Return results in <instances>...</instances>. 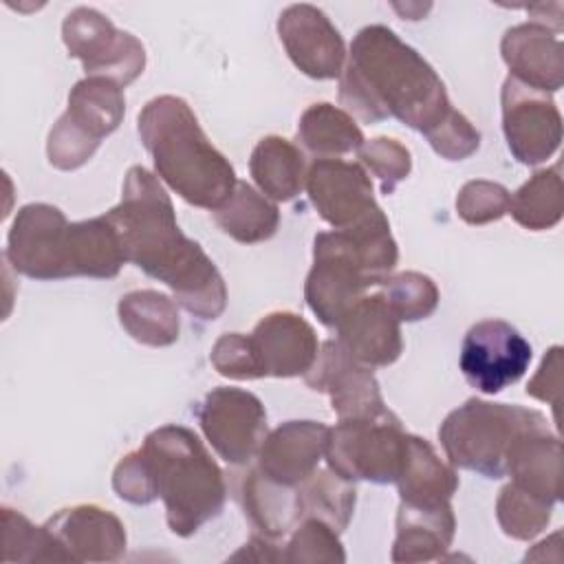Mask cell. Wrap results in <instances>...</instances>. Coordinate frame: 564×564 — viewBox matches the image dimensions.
Wrapping results in <instances>:
<instances>
[{
	"label": "cell",
	"instance_id": "obj_32",
	"mask_svg": "<svg viewBox=\"0 0 564 564\" xmlns=\"http://www.w3.org/2000/svg\"><path fill=\"white\" fill-rule=\"evenodd\" d=\"M4 562H66L53 533L42 524H31L22 513L2 507Z\"/></svg>",
	"mask_w": 564,
	"mask_h": 564
},
{
	"label": "cell",
	"instance_id": "obj_35",
	"mask_svg": "<svg viewBox=\"0 0 564 564\" xmlns=\"http://www.w3.org/2000/svg\"><path fill=\"white\" fill-rule=\"evenodd\" d=\"M284 562H346V553L337 538V531L317 518H304L295 527L284 549Z\"/></svg>",
	"mask_w": 564,
	"mask_h": 564
},
{
	"label": "cell",
	"instance_id": "obj_33",
	"mask_svg": "<svg viewBox=\"0 0 564 564\" xmlns=\"http://www.w3.org/2000/svg\"><path fill=\"white\" fill-rule=\"evenodd\" d=\"M553 505L531 496L518 485L509 482L500 489L496 500V518L505 535L513 540H533L551 522Z\"/></svg>",
	"mask_w": 564,
	"mask_h": 564
},
{
	"label": "cell",
	"instance_id": "obj_41",
	"mask_svg": "<svg viewBox=\"0 0 564 564\" xmlns=\"http://www.w3.org/2000/svg\"><path fill=\"white\" fill-rule=\"evenodd\" d=\"M527 394L549 403L557 419L560 394H562V346H551L546 350L540 368L527 383Z\"/></svg>",
	"mask_w": 564,
	"mask_h": 564
},
{
	"label": "cell",
	"instance_id": "obj_12",
	"mask_svg": "<svg viewBox=\"0 0 564 564\" xmlns=\"http://www.w3.org/2000/svg\"><path fill=\"white\" fill-rule=\"evenodd\" d=\"M196 416L214 452L229 465L253 458L267 436L262 401L240 388H214L205 394Z\"/></svg>",
	"mask_w": 564,
	"mask_h": 564
},
{
	"label": "cell",
	"instance_id": "obj_15",
	"mask_svg": "<svg viewBox=\"0 0 564 564\" xmlns=\"http://www.w3.org/2000/svg\"><path fill=\"white\" fill-rule=\"evenodd\" d=\"M304 381L308 388L330 397V408L339 421L370 419L388 412L372 370L352 359L337 339L319 346L317 359L304 375Z\"/></svg>",
	"mask_w": 564,
	"mask_h": 564
},
{
	"label": "cell",
	"instance_id": "obj_20",
	"mask_svg": "<svg viewBox=\"0 0 564 564\" xmlns=\"http://www.w3.org/2000/svg\"><path fill=\"white\" fill-rule=\"evenodd\" d=\"M500 53L509 77L540 90L555 93L564 84V51L560 31L540 22H524L507 29Z\"/></svg>",
	"mask_w": 564,
	"mask_h": 564
},
{
	"label": "cell",
	"instance_id": "obj_13",
	"mask_svg": "<svg viewBox=\"0 0 564 564\" xmlns=\"http://www.w3.org/2000/svg\"><path fill=\"white\" fill-rule=\"evenodd\" d=\"M460 372L482 394H496L516 383L531 364V344L507 322L474 324L460 346Z\"/></svg>",
	"mask_w": 564,
	"mask_h": 564
},
{
	"label": "cell",
	"instance_id": "obj_11",
	"mask_svg": "<svg viewBox=\"0 0 564 564\" xmlns=\"http://www.w3.org/2000/svg\"><path fill=\"white\" fill-rule=\"evenodd\" d=\"M62 40L68 55L82 62L88 77H108L126 88L145 68L143 44L93 7H77L66 13Z\"/></svg>",
	"mask_w": 564,
	"mask_h": 564
},
{
	"label": "cell",
	"instance_id": "obj_4",
	"mask_svg": "<svg viewBox=\"0 0 564 564\" xmlns=\"http://www.w3.org/2000/svg\"><path fill=\"white\" fill-rule=\"evenodd\" d=\"M139 452L174 535L189 538L223 511V471L192 430L161 425L145 436Z\"/></svg>",
	"mask_w": 564,
	"mask_h": 564
},
{
	"label": "cell",
	"instance_id": "obj_36",
	"mask_svg": "<svg viewBox=\"0 0 564 564\" xmlns=\"http://www.w3.org/2000/svg\"><path fill=\"white\" fill-rule=\"evenodd\" d=\"M357 152L361 163L381 181L383 194H392L397 183L408 178L412 170L410 150L397 139L377 137V139L364 141Z\"/></svg>",
	"mask_w": 564,
	"mask_h": 564
},
{
	"label": "cell",
	"instance_id": "obj_19",
	"mask_svg": "<svg viewBox=\"0 0 564 564\" xmlns=\"http://www.w3.org/2000/svg\"><path fill=\"white\" fill-rule=\"evenodd\" d=\"M44 527L57 540L66 562H117L126 553L123 522L95 505L62 509Z\"/></svg>",
	"mask_w": 564,
	"mask_h": 564
},
{
	"label": "cell",
	"instance_id": "obj_37",
	"mask_svg": "<svg viewBox=\"0 0 564 564\" xmlns=\"http://www.w3.org/2000/svg\"><path fill=\"white\" fill-rule=\"evenodd\" d=\"M511 194L505 185L494 181H469L456 196V212L469 225H487L509 212Z\"/></svg>",
	"mask_w": 564,
	"mask_h": 564
},
{
	"label": "cell",
	"instance_id": "obj_1",
	"mask_svg": "<svg viewBox=\"0 0 564 564\" xmlns=\"http://www.w3.org/2000/svg\"><path fill=\"white\" fill-rule=\"evenodd\" d=\"M126 262L167 284L176 304L200 319H216L227 306V286L198 242L176 223L163 185L143 165H132L123 178L121 200L110 212Z\"/></svg>",
	"mask_w": 564,
	"mask_h": 564
},
{
	"label": "cell",
	"instance_id": "obj_6",
	"mask_svg": "<svg viewBox=\"0 0 564 564\" xmlns=\"http://www.w3.org/2000/svg\"><path fill=\"white\" fill-rule=\"evenodd\" d=\"M538 427H549V421L533 408L469 399L445 416L438 438L454 467L496 480L507 476V458L516 441Z\"/></svg>",
	"mask_w": 564,
	"mask_h": 564
},
{
	"label": "cell",
	"instance_id": "obj_21",
	"mask_svg": "<svg viewBox=\"0 0 564 564\" xmlns=\"http://www.w3.org/2000/svg\"><path fill=\"white\" fill-rule=\"evenodd\" d=\"M401 319L383 295H364L335 326L339 346L368 368L390 366L403 350Z\"/></svg>",
	"mask_w": 564,
	"mask_h": 564
},
{
	"label": "cell",
	"instance_id": "obj_14",
	"mask_svg": "<svg viewBox=\"0 0 564 564\" xmlns=\"http://www.w3.org/2000/svg\"><path fill=\"white\" fill-rule=\"evenodd\" d=\"M500 104L507 148L520 163L538 165L557 152L562 141V115L546 93L507 77Z\"/></svg>",
	"mask_w": 564,
	"mask_h": 564
},
{
	"label": "cell",
	"instance_id": "obj_24",
	"mask_svg": "<svg viewBox=\"0 0 564 564\" xmlns=\"http://www.w3.org/2000/svg\"><path fill=\"white\" fill-rule=\"evenodd\" d=\"M456 531L452 505H399L392 562H430L443 557Z\"/></svg>",
	"mask_w": 564,
	"mask_h": 564
},
{
	"label": "cell",
	"instance_id": "obj_25",
	"mask_svg": "<svg viewBox=\"0 0 564 564\" xmlns=\"http://www.w3.org/2000/svg\"><path fill=\"white\" fill-rule=\"evenodd\" d=\"M242 509L251 527L267 538L280 540L302 520L297 505V487H284L251 469L240 489Z\"/></svg>",
	"mask_w": 564,
	"mask_h": 564
},
{
	"label": "cell",
	"instance_id": "obj_26",
	"mask_svg": "<svg viewBox=\"0 0 564 564\" xmlns=\"http://www.w3.org/2000/svg\"><path fill=\"white\" fill-rule=\"evenodd\" d=\"M249 172L260 192L271 200H291L306 185V163L300 148L282 137H264L256 143Z\"/></svg>",
	"mask_w": 564,
	"mask_h": 564
},
{
	"label": "cell",
	"instance_id": "obj_27",
	"mask_svg": "<svg viewBox=\"0 0 564 564\" xmlns=\"http://www.w3.org/2000/svg\"><path fill=\"white\" fill-rule=\"evenodd\" d=\"M123 330L139 344L163 348L178 339L181 319L172 297L154 289L126 293L117 304Z\"/></svg>",
	"mask_w": 564,
	"mask_h": 564
},
{
	"label": "cell",
	"instance_id": "obj_17",
	"mask_svg": "<svg viewBox=\"0 0 564 564\" xmlns=\"http://www.w3.org/2000/svg\"><path fill=\"white\" fill-rule=\"evenodd\" d=\"M249 346L258 379H289L306 375L319 352L313 326L300 315L286 311L264 315L249 335Z\"/></svg>",
	"mask_w": 564,
	"mask_h": 564
},
{
	"label": "cell",
	"instance_id": "obj_30",
	"mask_svg": "<svg viewBox=\"0 0 564 564\" xmlns=\"http://www.w3.org/2000/svg\"><path fill=\"white\" fill-rule=\"evenodd\" d=\"M357 491L355 485L339 474L328 469H315L304 482L297 485V505L300 516L317 518L341 533L355 511Z\"/></svg>",
	"mask_w": 564,
	"mask_h": 564
},
{
	"label": "cell",
	"instance_id": "obj_8",
	"mask_svg": "<svg viewBox=\"0 0 564 564\" xmlns=\"http://www.w3.org/2000/svg\"><path fill=\"white\" fill-rule=\"evenodd\" d=\"M123 112L126 99L119 84L108 77L77 82L68 93L66 112L48 132V163L64 172L82 167L97 152L101 139L119 128Z\"/></svg>",
	"mask_w": 564,
	"mask_h": 564
},
{
	"label": "cell",
	"instance_id": "obj_22",
	"mask_svg": "<svg viewBox=\"0 0 564 564\" xmlns=\"http://www.w3.org/2000/svg\"><path fill=\"white\" fill-rule=\"evenodd\" d=\"M507 474L511 482L531 496L555 505L562 498V443L549 427L524 432L509 452Z\"/></svg>",
	"mask_w": 564,
	"mask_h": 564
},
{
	"label": "cell",
	"instance_id": "obj_39",
	"mask_svg": "<svg viewBox=\"0 0 564 564\" xmlns=\"http://www.w3.org/2000/svg\"><path fill=\"white\" fill-rule=\"evenodd\" d=\"M212 366L229 379H258L256 361L249 346V335L225 333L212 348Z\"/></svg>",
	"mask_w": 564,
	"mask_h": 564
},
{
	"label": "cell",
	"instance_id": "obj_23",
	"mask_svg": "<svg viewBox=\"0 0 564 564\" xmlns=\"http://www.w3.org/2000/svg\"><path fill=\"white\" fill-rule=\"evenodd\" d=\"M394 482L401 502L416 507L447 505L458 489L456 471L438 458L425 438L414 434H405L401 469Z\"/></svg>",
	"mask_w": 564,
	"mask_h": 564
},
{
	"label": "cell",
	"instance_id": "obj_40",
	"mask_svg": "<svg viewBox=\"0 0 564 564\" xmlns=\"http://www.w3.org/2000/svg\"><path fill=\"white\" fill-rule=\"evenodd\" d=\"M112 489L121 500L130 505H150L156 500L148 467L139 449L126 454L117 463L112 471Z\"/></svg>",
	"mask_w": 564,
	"mask_h": 564
},
{
	"label": "cell",
	"instance_id": "obj_16",
	"mask_svg": "<svg viewBox=\"0 0 564 564\" xmlns=\"http://www.w3.org/2000/svg\"><path fill=\"white\" fill-rule=\"evenodd\" d=\"M278 35L289 59L311 79H335L346 64V44L326 13L313 4H291L278 18Z\"/></svg>",
	"mask_w": 564,
	"mask_h": 564
},
{
	"label": "cell",
	"instance_id": "obj_18",
	"mask_svg": "<svg viewBox=\"0 0 564 564\" xmlns=\"http://www.w3.org/2000/svg\"><path fill=\"white\" fill-rule=\"evenodd\" d=\"M330 427L319 421H286L271 430L258 449V471L284 487H297L326 454Z\"/></svg>",
	"mask_w": 564,
	"mask_h": 564
},
{
	"label": "cell",
	"instance_id": "obj_28",
	"mask_svg": "<svg viewBox=\"0 0 564 564\" xmlns=\"http://www.w3.org/2000/svg\"><path fill=\"white\" fill-rule=\"evenodd\" d=\"M214 223L234 240L242 245H256L269 240L278 225L280 212L262 192L253 189L249 183L238 181L229 198L214 212Z\"/></svg>",
	"mask_w": 564,
	"mask_h": 564
},
{
	"label": "cell",
	"instance_id": "obj_9",
	"mask_svg": "<svg viewBox=\"0 0 564 564\" xmlns=\"http://www.w3.org/2000/svg\"><path fill=\"white\" fill-rule=\"evenodd\" d=\"M4 260L33 280L79 278L77 223L48 203L20 207L7 236Z\"/></svg>",
	"mask_w": 564,
	"mask_h": 564
},
{
	"label": "cell",
	"instance_id": "obj_38",
	"mask_svg": "<svg viewBox=\"0 0 564 564\" xmlns=\"http://www.w3.org/2000/svg\"><path fill=\"white\" fill-rule=\"evenodd\" d=\"M425 139L432 150L447 161H463L480 145V132L456 108H452L447 117L425 134Z\"/></svg>",
	"mask_w": 564,
	"mask_h": 564
},
{
	"label": "cell",
	"instance_id": "obj_31",
	"mask_svg": "<svg viewBox=\"0 0 564 564\" xmlns=\"http://www.w3.org/2000/svg\"><path fill=\"white\" fill-rule=\"evenodd\" d=\"M562 176L560 165L535 172L509 200V212L518 225L544 231L562 220Z\"/></svg>",
	"mask_w": 564,
	"mask_h": 564
},
{
	"label": "cell",
	"instance_id": "obj_7",
	"mask_svg": "<svg viewBox=\"0 0 564 564\" xmlns=\"http://www.w3.org/2000/svg\"><path fill=\"white\" fill-rule=\"evenodd\" d=\"M306 192L317 214L337 231L361 242L390 240V223L372 194V181L359 163L317 159L306 172Z\"/></svg>",
	"mask_w": 564,
	"mask_h": 564
},
{
	"label": "cell",
	"instance_id": "obj_5",
	"mask_svg": "<svg viewBox=\"0 0 564 564\" xmlns=\"http://www.w3.org/2000/svg\"><path fill=\"white\" fill-rule=\"evenodd\" d=\"M397 260L394 238L359 242L346 231H322L313 240V267L306 275L304 300L324 326L335 328L366 295V289L390 275Z\"/></svg>",
	"mask_w": 564,
	"mask_h": 564
},
{
	"label": "cell",
	"instance_id": "obj_34",
	"mask_svg": "<svg viewBox=\"0 0 564 564\" xmlns=\"http://www.w3.org/2000/svg\"><path fill=\"white\" fill-rule=\"evenodd\" d=\"M381 286L386 302L401 322H419L436 311L438 289L432 278L419 271L388 275Z\"/></svg>",
	"mask_w": 564,
	"mask_h": 564
},
{
	"label": "cell",
	"instance_id": "obj_42",
	"mask_svg": "<svg viewBox=\"0 0 564 564\" xmlns=\"http://www.w3.org/2000/svg\"><path fill=\"white\" fill-rule=\"evenodd\" d=\"M229 560H256V562H284V551L278 546V540L267 535H251V540L234 553Z\"/></svg>",
	"mask_w": 564,
	"mask_h": 564
},
{
	"label": "cell",
	"instance_id": "obj_29",
	"mask_svg": "<svg viewBox=\"0 0 564 564\" xmlns=\"http://www.w3.org/2000/svg\"><path fill=\"white\" fill-rule=\"evenodd\" d=\"M297 141L317 159H335L339 154L357 152L366 139L346 110L322 101L302 112Z\"/></svg>",
	"mask_w": 564,
	"mask_h": 564
},
{
	"label": "cell",
	"instance_id": "obj_3",
	"mask_svg": "<svg viewBox=\"0 0 564 564\" xmlns=\"http://www.w3.org/2000/svg\"><path fill=\"white\" fill-rule=\"evenodd\" d=\"M137 130L156 176L185 203L214 212L229 198L238 183L234 167L212 145L185 99H150L139 112Z\"/></svg>",
	"mask_w": 564,
	"mask_h": 564
},
{
	"label": "cell",
	"instance_id": "obj_10",
	"mask_svg": "<svg viewBox=\"0 0 564 564\" xmlns=\"http://www.w3.org/2000/svg\"><path fill=\"white\" fill-rule=\"evenodd\" d=\"M403 445L401 421L388 410L381 416L339 421L337 427H330L324 458L335 474L350 482L388 485L399 476Z\"/></svg>",
	"mask_w": 564,
	"mask_h": 564
},
{
	"label": "cell",
	"instance_id": "obj_2",
	"mask_svg": "<svg viewBox=\"0 0 564 564\" xmlns=\"http://www.w3.org/2000/svg\"><path fill=\"white\" fill-rule=\"evenodd\" d=\"M339 104L364 123L397 119L423 137L452 110L436 70L383 24L355 35L339 75Z\"/></svg>",
	"mask_w": 564,
	"mask_h": 564
}]
</instances>
